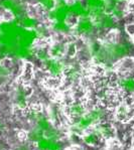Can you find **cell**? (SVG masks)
I'll return each instance as SVG.
<instances>
[{"instance_id":"cell-1","label":"cell","mask_w":134,"mask_h":150,"mask_svg":"<svg viewBox=\"0 0 134 150\" xmlns=\"http://www.w3.org/2000/svg\"><path fill=\"white\" fill-rule=\"evenodd\" d=\"M104 117H105V111L102 108H95L85 113L79 118L75 119L71 127L72 133L73 135H79L84 131L88 130L91 126L98 125L99 123H101Z\"/></svg>"},{"instance_id":"cell-2","label":"cell","mask_w":134,"mask_h":150,"mask_svg":"<svg viewBox=\"0 0 134 150\" xmlns=\"http://www.w3.org/2000/svg\"><path fill=\"white\" fill-rule=\"evenodd\" d=\"M48 18L54 21H69L71 19L69 2L67 0H55V8L48 12Z\"/></svg>"},{"instance_id":"cell-3","label":"cell","mask_w":134,"mask_h":150,"mask_svg":"<svg viewBox=\"0 0 134 150\" xmlns=\"http://www.w3.org/2000/svg\"><path fill=\"white\" fill-rule=\"evenodd\" d=\"M0 7L10 12L17 21L27 14L26 8L19 0H0Z\"/></svg>"},{"instance_id":"cell-4","label":"cell","mask_w":134,"mask_h":150,"mask_svg":"<svg viewBox=\"0 0 134 150\" xmlns=\"http://www.w3.org/2000/svg\"><path fill=\"white\" fill-rule=\"evenodd\" d=\"M93 23L97 29H112L116 27V21L110 13L104 12L101 15L93 18Z\"/></svg>"},{"instance_id":"cell-5","label":"cell","mask_w":134,"mask_h":150,"mask_svg":"<svg viewBox=\"0 0 134 150\" xmlns=\"http://www.w3.org/2000/svg\"><path fill=\"white\" fill-rule=\"evenodd\" d=\"M43 64H45V70L52 78H59L66 70L65 64L61 61H59V59H55L52 57L43 62Z\"/></svg>"},{"instance_id":"cell-6","label":"cell","mask_w":134,"mask_h":150,"mask_svg":"<svg viewBox=\"0 0 134 150\" xmlns=\"http://www.w3.org/2000/svg\"><path fill=\"white\" fill-rule=\"evenodd\" d=\"M69 8H70V15L72 17L82 18V17H91L90 16V11L88 10L86 5L83 3L81 0H74L71 3H69Z\"/></svg>"},{"instance_id":"cell-7","label":"cell","mask_w":134,"mask_h":150,"mask_svg":"<svg viewBox=\"0 0 134 150\" xmlns=\"http://www.w3.org/2000/svg\"><path fill=\"white\" fill-rule=\"evenodd\" d=\"M94 23L91 17L79 18L76 22L75 30L79 35H89L94 31Z\"/></svg>"},{"instance_id":"cell-8","label":"cell","mask_w":134,"mask_h":150,"mask_svg":"<svg viewBox=\"0 0 134 150\" xmlns=\"http://www.w3.org/2000/svg\"><path fill=\"white\" fill-rule=\"evenodd\" d=\"M84 4L86 5L88 10L90 11V16H91L92 19L106 12L105 0H84Z\"/></svg>"},{"instance_id":"cell-9","label":"cell","mask_w":134,"mask_h":150,"mask_svg":"<svg viewBox=\"0 0 134 150\" xmlns=\"http://www.w3.org/2000/svg\"><path fill=\"white\" fill-rule=\"evenodd\" d=\"M38 150H62L63 145L60 140L43 137L36 143Z\"/></svg>"},{"instance_id":"cell-10","label":"cell","mask_w":134,"mask_h":150,"mask_svg":"<svg viewBox=\"0 0 134 150\" xmlns=\"http://www.w3.org/2000/svg\"><path fill=\"white\" fill-rule=\"evenodd\" d=\"M118 87L124 93L133 95L134 94V77L128 76V77H123L118 81Z\"/></svg>"},{"instance_id":"cell-11","label":"cell","mask_w":134,"mask_h":150,"mask_svg":"<svg viewBox=\"0 0 134 150\" xmlns=\"http://www.w3.org/2000/svg\"><path fill=\"white\" fill-rule=\"evenodd\" d=\"M15 104L18 108L23 109L27 105V92L23 87H18L15 91Z\"/></svg>"},{"instance_id":"cell-12","label":"cell","mask_w":134,"mask_h":150,"mask_svg":"<svg viewBox=\"0 0 134 150\" xmlns=\"http://www.w3.org/2000/svg\"><path fill=\"white\" fill-rule=\"evenodd\" d=\"M19 24L21 25L23 28L25 29H35L38 26V19L34 18L33 16H30L28 14L24 15L23 17H21L18 20Z\"/></svg>"},{"instance_id":"cell-13","label":"cell","mask_w":134,"mask_h":150,"mask_svg":"<svg viewBox=\"0 0 134 150\" xmlns=\"http://www.w3.org/2000/svg\"><path fill=\"white\" fill-rule=\"evenodd\" d=\"M68 112L74 120L79 118L86 113L85 112V107L81 103H74L71 106H69Z\"/></svg>"},{"instance_id":"cell-14","label":"cell","mask_w":134,"mask_h":150,"mask_svg":"<svg viewBox=\"0 0 134 150\" xmlns=\"http://www.w3.org/2000/svg\"><path fill=\"white\" fill-rule=\"evenodd\" d=\"M67 52V45L64 43H55L50 48V55L55 59L62 57Z\"/></svg>"},{"instance_id":"cell-15","label":"cell","mask_w":134,"mask_h":150,"mask_svg":"<svg viewBox=\"0 0 134 150\" xmlns=\"http://www.w3.org/2000/svg\"><path fill=\"white\" fill-rule=\"evenodd\" d=\"M94 131L100 136L101 138H108L112 135V129H111V127L109 125H107V124L99 123Z\"/></svg>"},{"instance_id":"cell-16","label":"cell","mask_w":134,"mask_h":150,"mask_svg":"<svg viewBox=\"0 0 134 150\" xmlns=\"http://www.w3.org/2000/svg\"><path fill=\"white\" fill-rule=\"evenodd\" d=\"M52 27L55 31L60 33H67L71 30V24L68 21H54L52 23Z\"/></svg>"},{"instance_id":"cell-17","label":"cell","mask_w":134,"mask_h":150,"mask_svg":"<svg viewBox=\"0 0 134 150\" xmlns=\"http://www.w3.org/2000/svg\"><path fill=\"white\" fill-rule=\"evenodd\" d=\"M83 140H84V142L86 143L87 145L94 146V145L98 144L99 141L101 140V137L97 134L95 131H93V132L87 133V134H85L83 136Z\"/></svg>"},{"instance_id":"cell-18","label":"cell","mask_w":134,"mask_h":150,"mask_svg":"<svg viewBox=\"0 0 134 150\" xmlns=\"http://www.w3.org/2000/svg\"><path fill=\"white\" fill-rule=\"evenodd\" d=\"M65 73H66L67 78L71 81H77L78 78L80 77V71L77 68H75V67H71V68L66 69Z\"/></svg>"},{"instance_id":"cell-19","label":"cell","mask_w":134,"mask_h":150,"mask_svg":"<svg viewBox=\"0 0 134 150\" xmlns=\"http://www.w3.org/2000/svg\"><path fill=\"white\" fill-rule=\"evenodd\" d=\"M130 112V108L126 104H121L117 109V116H119V118L121 119H126L129 116Z\"/></svg>"},{"instance_id":"cell-20","label":"cell","mask_w":134,"mask_h":150,"mask_svg":"<svg viewBox=\"0 0 134 150\" xmlns=\"http://www.w3.org/2000/svg\"><path fill=\"white\" fill-rule=\"evenodd\" d=\"M38 3L40 4V6H41L45 10H47L48 12V11L55 8V0H38Z\"/></svg>"},{"instance_id":"cell-21","label":"cell","mask_w":134,"mask_h":150,"mask_svg":"<svg viewBox=\"0 0 134 150\" xmlns=\"http://www.w3.org/2000/svg\"><path fill=\"white\" fill-rule=\"evenodd\" d=\"M35 57L43 63V62H45L48 59H50V50H45V48H40V50L35 52Z\"/></svg>"},{"instance_id":"cell-22","label":"cell","mask_w":134,"mask_h":150,"mask_svg":"<svg viewBox=\"0 0 134 150\" xmlns=\"http://www.w3.org/2000/svg\"><path fill=\"white\" fill-rule=\"evenodd\" d=\"M10 75V71L9 69L6 68L5 66L0 64V79H4V78H7Z\"/></svg>"},{"instance_id":"cell-23","label":"cell","mask_w":134,"mask_h":150,"mask_svg":"<svg viewBox=\"0 0 134 150\" xmlns=\"http://www.w3.org/2000/svg\"><path fill=\"white\" fill-rule=\"evenodd\" d=\"M123 1H126V0H105V2H109V3H115V4H119Z\"/></svg>"},{"instance_id":"cell-24","label":"cell","mask_w":134,"mask_h":150,"mask_svg":"<svg viewBox=\"0 0 134 150\" xmlns=\"http://www.w3.org/2000/svg\"><path fill=\"white\" fill-rule=\"evenodd\" d=\"M18 150H29V149H28V147H27V146H21V147H19V148H18Z\"/></svg>"}]
</instances>
